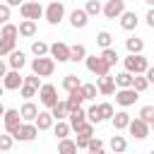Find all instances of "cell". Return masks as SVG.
<instances>
[{
    "label": "cell",
    "instance_id": "44",
    "mask_svg": "<svg viewBox=\"0 0 154 154\" xmlns=\"http://www.w3.org/2000/svg\"><path fill=\"white\" fill-rule=\"evenodd\" d=\"M140 118H142L144 123H152V120H154V103L142 106V108H140Z\"/></svg>",
    "mask_w": 154,
    "mask_h": 154
},
{
    "label": "cell",
    "instance_id": "59",
    "mask_svg": "<svg viewBox=\"0 0 154 154\" xmlns=\"http://www.w3.org/2000/svg\"><path fill=\"white\" fill-rule=\"evenodd\" d=\"M26 2H41V0H26Z\"/></svg>",
    "mask_w": 154,
    "mask_h": 154
},
{
    "label": "cell",
    "instance_id": "6",
    "mask_svg": "<svg viewBox=\"0 0 154 154\" xmlns=\"http://www.w3.org/2000/svg\"><path fill=\"white\" fill-rule=\"evenodd\" d=\"M48 55H51L55 63H67V60H70V46H67L65 41L48 43Z\"/></svg>",
    "mask_w": 154,
    "mask_h": 154
},
{
    "label": "cell",
    "instance_id": "15",
    "mask_svg": "<svg viewBox=\"0 0 154 154\" xmlns=\"http://www.w3.org/2000/svg\"><path fill=\"white\" fill-rule=\"evenodd\" d=\"M118 22H120V29H125V31H135L137 24H140V17H137V12L125 10V12L118 17Z\"/></svg>",
    "mask_w": 154,
    "mask_h": 154
},
{
    "label": "cell",
    "instance_id": "37",
    "mask_svg": "<svg viewBox=\"0 0 154 154\" xmlns=\"http://www.w3.org/2000/svg\"><path fill=\"white\" fill-rule=\"evenodd\" d=\"M99 113H101V120H111L113 113H116V108H113V103L103 101V103H99Z\"/></svg>",
    "mask_w": 154,
    "mask_h": 154
},
{
    "label": "cell",
    "instance_id": "34",
    "mask_svg": "<svg viewBox=\"0 0 154 154\" xmlns=\"http://www.w3.org/2000/svg\"><path fill=\"white\" fill-rule=\"evenodd\" d=\"M79 91H82L84 101H94V99H96V94H99L96 84H82V87H79Z\"/></svg>",
    "mask_w": 154,
    "mask_h": 154
},
{
    "label": "cell",
    "instance_id": "32",
    "mask_svg": "<svg viewBox=\"0 0 154 154\" xmlns=\"http://www.w3.org/2000/svg\"><path fill=\"white\" fill-rule=\"evenodd\" d=\"M17 36H19V29H17V24H12V22L2 24V29H0V38H17Z\"/></svg>",
    "mask_w": 154,
    "mask_h": 154
},
{
    "label": "cell",
    "instance_id": "57",
    "mask_svg": "<svg viewBox=\"0 0 154 154\" xmlns=\"http://www.w3.org/2000/svg\"><path fill=\"white\" fill-rule=\"evenodd\" d=\"M149 130H154V120H152V123H149Z\"/></svg>",
    "mask_w": 154,
    "mask_h": 154
},
{
    "label": "cell",
    "instance_id": "47",
    "mask_svg": "<svg viewBox=\"0 0 154 154\" xmlns=\"http://www.w3.org/2000/svg\"><path fill=\"white\" fill-rule=\"evenodd\" d=\"M10 10H12L10 5H5V2L0 5V24H7L10 22Z\"/></svg>",
    "mask_w": 154,
    "mask_h": 154
},
{
    "label": "cell",
    "instance_id": "10",
    "mask_svg": "<svg viewBox=\"0 0 154 154\" xmlns=\"http://www.w3.org/2000/svg\"><path fill=\"white\" fill-rule=\"evenodd\" d=\"M128 132L135 137V140H144L152 130H149V123H144L142 118H130V125H128Z\"/></svg>",
    "mask_w": 154,
    "mask_h": 154
},
{
    "label": "cell",
    "instance_id": "55",
    "mask_svg": "<svg viewBox=\"0 0 154 154\" xmlns=\"http://www.w3.org/2000/svg\"><path fill=\"white\" fill-rule=\"evenodd\" d=\"M144 2H147V5H149V7H154V0H144Z\"/></svg>",
    "mask_w": 154,
    "mask_h": 154
},
{
    "label": "cell",
    "instance_id": "58",
    "mask_svg": "<svg viewBox=\"0 0 154 154\" xmlns=\"http://www.w3.org/2000/svg\"><path fill=\"white\" fill-rule=\"evenodd\" d=\"M2 91H5V87H2V84H0V96H2Z\"/></svg>",
    "mask_w": 154,
    "mask_h": 154
},
{
    "label": "cell",
    "instance_id": "33",
    "mask_svg": "<svg viewBox=\"0 0 154 154\" xmlns=\"http://www.w3.org/2000/svg\"><path fill=\"white\" fill-rule=\"evenodd\" d=\"M79 87H82V82H79L77 75H65L63 77V89L65 91H72V89H79Z\"/></svg>",
    "mask_w": 154,
    "mask_h": 154
},
{
    "label": "cell",
    "instance_id": "50",
    "mask_svg": "<svg viewBox=\"0 0 154 154\" xmlns=\"http://www.w3.org/2000/svg\"><path fill=\"white\" fill-rule=\"evenodd\" d=\"M144 19H147V26H149V29H154V7H149V10H147V17H144Z\"/></svg>",
    "mask_w": 154,
    "mask_h": 154
},
{
    "label": "cell",
    "instance_id": "1",
    "mask_svg": "<svg viewBox=\"0 0 154 154\" xmlns=\"http://www.w3.org/2000/svg\"><path fill=\"white\" fill-rule=\"evenodd\" d=\"M123 65H125V70H128L130 75H144L147 67H149V60H147L142 53H128V55L123 58Z\"/></svg>",
    "mask_w": 154,
    "mask_h": 154
},
{
    "label": "cell",
    "instance_id": "61",
    "mask_svg": "<svg viewBox=\"0 0 154 154\" xmlns=\"http://www.w3.org/2000/svg\"><path fill=\"white\" fill-rule=\"evenodd\" d=\"M0 154H2V152H0Z\"/></svg>",
    "mask_w": 154,
    "mask_h": 154
},
{
    "label": "cell",
    "instance_id": "20",
    "mask_svg": "<svg viewBox=\"0 0 154 154\" xmlns=\"http://www.w3.org/2000/svg\"><path fill=\"white\" fill-rule=\"evenodd\" d=\"M53 116H51V111H38V116H36V120H34V125L38 128V132L41 130H51L53 128Z\"/></svg>",
    "mask_w": 154,
    "mask_h": 154
},
{
    "label": "cell",
    "instance_id": "25",
    "mask_svg": "<svg viewBox=\"0 0 154 154\" xmlns=\"http://www.w3.org/2000/svg\"><path fill=\"white\" fill-rule=\"evenodd\" d=\"M108 147H111V152H113V154H123V152L128 149V140H125L123 135H113V137H111V142H108Z\"/></svg>",
    "mask_w": 154,
    "mask_h": 154
},
{
    "label": "cell",
    "instance_id": "56",
    "mask_svg": "<svg viewBox=\"0 0 154 154\" xmlns=\"http://www.w3.org/2000/svg\"><path fill=\"white\" fill-rule=\"evenodd\" d=\"M89 154H106V152H103V149H99V152H89Z\"/></svg>",
    "mask_w": 154,
    "mask_h": 154
},
{
    "label": "cell",
    "instance_id": "18",
    "mask_svg": "<svg viewBox=\"0 0 154 154\" xmlns=\"http://www.w3.org/2000/svg\"><path fill=\"white\" fill-rule=\"evenodd\" d=\"M7 65H10V70H22V67L26 65V53L14 48V51L10 53V58H7Z\"/></svg>",
    "mask_w": 154,
    "mask_h": 154
},
{
    "label": "cell",
    "instance_id": "16",
    "mask_svg": "<svg viewBox=\"0 0 154 154\" xmlns=\"http://www.w3.org/2000/svg\"><path fill=\"white\" fill-rule=\"evenodd\" d=\"M19 116H22V123H34L36 116H38V106L34 101H24L22 108H19Z\"/></svg>",
    "mask_w": 154,
    "mask_h": 154
},
{
    "label": "cell",
    "instance_id": "23",
    "mask_svg": "<svg viewBox=\"0 0 154 154\" xmlns=\"http://www.w3.org/2000/svg\"><path fill=\"white\" fill-rule=\"evenodd\" d=\"M17 29H19V36H24V38L36 36V22H34V19H22Z\"/></svg>",
    "mask_w": 154,
    "mask_h": 154
},
{
    "label": "cell",
    "instance_id": "17",
    "mask_svg": "<svg viewBox=\"0 0 154 154\" xmlns=\"http://www.w3.org/2000/svg\"><path fill=\"white\" fill-rule=\"evenodd\" d=\"M70 24H72L75 29H84V26L89 24V14L84 12V7H77V10L70 12Z\"/></svg>",
    "mask_w": 154,
    "mask_h": 154
},
{
    "label": "cell",
    "instance_id": "7",
    "mask_svg": "<svg viewBox=\"0 0 154 154\" xmlns=\"http://www.w3.org/2000/svg\"><path fill=\"white\" fill-rule=\"evenodd\" d=\"M2 123H5V132L14 135L17 128L22 125V116H19V108H7L5 116H2Z\"/></svg>",
    "mask_w": 154,
    "mask_h": 154
},
{
    "label": "cell",
    "instance_id": "5",
    "mask_svg": "<svg viewBox=\"0 0 154 154\" xmlns=\"http://www.w3.org/2000/svg\"><path fill=\"white\" fill-rule=\"evenodd\" d=\"M38 101H41V106L53 108L58 103V89H55V84H41L38 87Z\"/></svg>",
    "mask_w": 154,
    "mask_h": 154
},
{
    "label": "cell",
    "instance_id": "48",
    "mask_svg": "<svg viewBox=\"0 0 154 154\" xmlns=\"http://www.w3.org/2000/svg\"><path fill=\"white\" fill-rule=\"evenodd\" d=\"M24 84H31V87H36V89H38V87H41V77L31 72V75H26V77H24Z\"/></svg>",
    "mask_w": 154,
    "mask_h": 154
},
{
    "label": "cell",
    "instance_id": "46",
    "mask_svg": "<svg viewBox=\"0 0 154 154\" xmlns=\"http://www.w3.org/2000/svg\"><path fill=\"white\" fill-rule=\"evenodd\" d=\"M99 149H103V142L94 135V137H89V144H87V152H99Z\"/></svg>",
    "mask_w": 154,
    "mask_h": 154
},
{
    "label": "cell",
    "instance_id": "39",
    "mask_svg": "<svg viewBox=\"0 0 154 154\" xmlns=\"http://www.w3.org/2000/svg\"><path fill=\"white\" fill-rule=\"evenodd\" d=\"M14 43H17V38H0V58L10 55L14 51Z\"/></svg>",
    "mask_w": 154,
    "mask_h": 154
},
{
    "label": "cell",
    "instance_id": "38",
    "mask_svg": "<svg viewBox=\"0 0 154 154\" xmlns=\"http://www.w3.org/2000/svg\"><path fill=\"white\" fill-rule=\"evenodd\" d=\"M101 2L99 0H87V5H84V12L89 14V17H96V14H101Z\"/></svg>",
    "mask_w": 154,
    "mask_h": 154
},
{
    "label": "cell",
    "instance_id": "45",
    "mask_svg": "<svg viewBox=\"0 0 154 154\" xmlns=\"http://www.w3.org/2000/svg\"><path fill=\"white\" fill-rule=\"evenodd\" d=\"M75 132H77V135H87V137H94V125L87 120V123L77 125V128H75Z\"/></svg>",
    "mask_w": 154,
    "mask_h": 154
},
{
    "label": "cell",
    "instance_id": "26",
    "mask_svg": "<svg viewBox=\"0 0 154 154\" xmlns=\"http://www.w3.org/2000/svg\"><path fill=\"white\" fill-rule=\"evenodd\" d=\"M48 111H51L53 120H65V118H67V113H70V111H67V103H65V101H60V99H58V103H55L53 108H48Z\"/></svg>",
    "mask_w": 154,
    "mask_h": 154
},
{
    "label": "cell",
    "instance_id": "21",
    "mask_svg": "<svg viewBox=\"0 0 154 154\" xmlns=\"http://www.w3.org/2000/svg\"><path fill=\"white\" fill-rule=\"evenodd\" d=\"M65 103H67V111H75V108H79V106L84 103V96H82V91H79V89H72V91H67V99H65Z\"/></svg>",
    "mask_w": 154,
    "mask_h": 154
},
{
    "label": "cell",
    "instance_id": "40",
    "mask_svg": "<svg viewBox=\"0 0 154 154\" xmlns=\"http://www.w3.org/2000/svg\"><path fill=\"white\" fill-rule=\"evenodd\" d=\"M31 53H34L36 58L48 55V43H46V41H34V43H31Z\"/></svg>",
    "mask_w": 154,
    "mask_h": 154
},
{
    "label": "cell",
    "instance_id": "2",
    "mask_svg": "<svg viewBox=\"0 0 154 154\" xmlns=\"http://www.w3.org/2000/svg\"><path fill=\"white\" fill-rule=\"evenodd\" d=\"M31 72L38 75V77H51L55 72V60L51 55H41V58H34L31 60Z\"/></svg>",
    "mask_w": 154,
    "mask_h": 154
},
{
    "label": "cell",
    "instance_id": "52",
    "mask_svg": "<svg viewBox=\"0 0 154 154\" xmlns=\"http://www.w3.org/2000/svg\"><path fill=\"white\" fill-rule=\"evenodd\" d=\"M24 0H5V5H10V7H19Z\"/></svg>",
    "mask_w": 154,
    "mask_h": 154
},
{
    "label": "cell",
    "instance_id": "19",
    "mask_svg": "<svg viewBox=\"0 0 154 154\" xmlns=\"http://www.w3.org/2000/svg\"><path fill=\"white\" fill-rule=\"evenodd\" d=\"M67 123H70V128L75 130L77 125H82V123H87V108H75V111H70L67 113Z\"/></svg>",
    "mask_w": 154,
    "mask_h": 154
},
{
    "label": "cell",
    "instance_id": "12",
    "mask_svg": "<svg viewBox=\"0 0 154 154\" xmlns=\"http://www.w3.org/2000/svg\"><path fill=\"white\" fill-rule=\"evenodd\" d=\"M137 99H140V91H135L132 87H128V89H118V91H116V103L123 106V108L132 106Z\"/></svg>",
    "mask_w": 154,
    "mask_h": 154
},
{
    "label": "cell",
    "instance_id": "53",
    "mask_svg": "<svg viewBox=\"0 0 154 154\" xmlns=\"http://www.w3.org/2000/svg\"><path fill=\"white\" fill-rule=\"evenodd\" d=\"M5 75H7V65H5V63H2V60H0V79H2V77H5Z\"/></svg>",
    "mask_w": 154,
    "mask_h": 154
},
{
    "label": "cell",
    "instance_id": "24",
    "mask_svg": "<svg viewBox=\"0 0 154 154\" xmlns=\"http://www.w3.org/2000/svg\"><path fill=\"white\" fill-rule=\"evenodd\" d=\"M51 130H53V135H55L58 140H63V137H67V135L72 132V128H70V123H67V120H55Z\"/></svg>",
    "mask_w": 154,
    "mask_h": 154
},
{
    "label": "cell",
    "instance_id": "22",
    "mask_svg": "<svg viewBox=\"0 0 154 154\" xmlns=\"http://www.w3.org/2000/svg\"><path fill=\"white\" fill-rule=\"evenodd\" d=\"M111 123H113L116 130H128V125H130V113H128V111H118V113H113Z\"/></svg>",
    "mask_w": 154,
    "mask_h": 154
},
{
    "label": "cell",
    "instance_id": "30",
    "mask_svg": "<svg viewBox=\"0 0 154 154\" xmlns=\"http://www.w3.org/2000/svg\"><path fill=\"white\" fill-rule=\"evenodd\" d=\"M125 48H128V53H142L144 51V41L137 38V36H130V38H125Z\"/></svg>",
    "mask_w": 154,
    "mask_h": 154
},
{
    "label": "cell",
    "instance_id": "36",
    "mask_svg": "<svg viewBox=\"0 0 154 154\" xmlns=\"http://www.w3.org/2000/svg\"><path fill=\"white\" fill-rule=\"evenodd\" d=\"M96 43H99L101 48H111V46H113V36H111V31H99V34H96Z\"/></svg>",
    "mask_w": 154,
    "mask_h": 154
},
{
    "label": "cell",
    "instance_id": "27",
    "mask_svg": "<svg viewBox=\"0 0 154 154\" xmlns=\"http://www.w3.org/2000/svg\"><path fill=\"white\" fill-rule=\"evenodd\" d=\"M58 154H77V144H75V140H70V137L58 140Z\"/></svg>",
    "mask_w": 154,
    "mask_h": 154
},
{
    "label": "cell",
    "instance_id": "11",
    "mask_svg": "<svg viewBox=\"0 0 154 154\" xmlns=\"http://www.w3.org/2000/svg\"><path fill=\"white\" fill-rule=\"evenodd\" d=\"M36 135H38V128H36L34 123H22L12 137H14V140H19V142H34V140H36Z\"/></svg>",
    "mask_w": 154,
    "mask_h": 154
},
{
    "label": "cell",
    "instance_id": "54",
    "mask_svg": "<svg viewBox=\"0 0 154 154\" xmlns=\"http://www.w3.org/2000/svg\"><path fill=\"white\" fill-rule=\"evenodd\" d=\"M5 111H7V108H5V106H2V103H0V118H2V116H5Z\"/></svg>",
    "mask_w": 154,
    "mask_h": 154
},
{
    "label": "cell",
    "instance_id": "35",
    "mask_svg": "<svg viewBox=\"0 0 154 154\" xmlns=\"http://www.w3.org/2000/svg\"><path fill=\"white\" fill-rule=\"evenodd\" d=\"M87 120H89L91 125H96V123H103V120H101V113H99V103H91V106L87 108Z\"/></svg>",
    "mask_w": 154,
    "mask_h": 154
},
{
    "label": "cell",
    "instance_id": "3",
    "mask_svg": "<svg viewBox=\"0 0 154 154\" xmlns=\"http://www.w3.org/2000/svg\"><path fill=\"white\" fill-rule=\"evenodd\" d=\"M43 17H46V22H48L51 26H58V24L65 19V5H63L60 0L48 2V7L43 10Z\"/></svg>",
    "mask_w": 154,
    "mask_h": 154
},
{
    "label": "cell",
    "instance_id": "49",
    "mask_svg": "<svg viewBox=\"0 0 154 154\" xmlns=\"http://www.w3.org/2000/svg\"><path fill=\"white\" fill-rule=\"evenodd\" d=\"M75 144H77V149H87V144H89V137H87V135H77Z\"/></svg>",
    "mask_w": 154,
    "mask_h": 154
},
{
    "label": "cell",
    "instance_id": "4",
    "mask_svg": "<svg viewBox=\"0 0 154 154\" xmlns=\"http://www.w3.org/2000/svg\"><path fill=\"white\" fill-rule=\"evenodd\" d=\"M84 65H87V70H89L91 75H96V77H101V75H108V72H111V65H108L101 55H89V53H87Z\"/></svg>",
    "mask_w": 154,
    "mask_h": 154
},
{
    "label": "cell",
    "instance_id": "42",
    "mask_svg": "<svg viewBox=\"0 0 154 154\" xmlns=\"http://www.w3.org/2000/svg\"><path fill=\"white\" fill-rule=\"evenodd\" d=\"M12 144H14V137H12L10 132H2V135H0V152H10Z\"/></svg>",
    "mask_w": 154,
    "mask_h": 154
},
{
    "label": "cell",
    "instance_id": "28",
    "mask_svg": "<svg viewBox=\"0 0 154 154\" xmlns=\"http://www.w3.org/2000/svg\"><path fill=\"white\" fill-rule=\"evenodd\" d=\"M84 58H87V48H84L82 43L70 46V63H82Z\"/></svg>",
    "mask_w": 154,
    "mask_h": 154
},
{
    "label": "cell",
    "instance_id": "51",
    "mask_svg": "<svg viewBox=\"0 0 154 154\" xmlns=\"http://www.w3.org/2000/svg\"><path fill=\"white\" fill-rule=\"evenodd\" d=\"M144 77H147V82H149V84H154V65H149V67H147Z\"/></svg>",
    "mask_w": 154,
    "mask_h": 154
},
{
    "label": "cell",
    "instance_id": "62",
    "mask_svg": "<svg viewBox=\"0 0 154 154\" xmlns=\"http://www.w3.org/2000/svg\"><path fill=\"white\" fill-rule=\"evenodd\" d=\"M111 154H113V152H111Z\"/></svg>",
    "mask_w": 154,
    "mask_h": 154
},
{
    "label": "cell",
    "instance_id": "41",
    "mask_svg": "<svg viewBox=\"0 0 154 154\" xmlns=\"http://www.w3.org/2000/svg\"><path fill=\"white\" fill-rule=\"evenodd\" d=\"M147 87H149V82H147V77H144V75H135V77H132V89H135V91H140V94H142Z\"/></svg>",
    "mask_w": 154,
    "mask_h": 154
},
{
    "label": "cell",
    "instance_id": "13",
    "mask_svg": "<svg viewBox=\"0 0 154 154\" xmlns=\"http://www.w3.org/2000/svg\"><path fill=\"white\" fill-rule=\"evenodd\" d=\"M24 84V77L19 75V70H7V75L2 77V87L7 89V91H14V89H19Z\"/></svg>",
    "mask_w": 154,
    "mask_h": 154
},
{
    "label": "cell",
    "instance_id": "8",
    "mask_svg": "<svg viewBox=\"0 0 154 154\" xmlns=\"http://www.w3.org/2000/svg\"><path fill=\"white\" fill-rule=\"evenodd\" d=\"M125 12V0H106V5L101 7V14L106 19H118Z\"/></svg>",
    "mask_w": 154,
    "mask_h": 154
},
{
    "label": "cell",
    "instance_id": "29",
    "mask_svg": "<svg viewBox=\"0 0 154 154\" xmlns=\"http://www.w3.org/2000/svg\"><path fill=\"white\" fill-rule=\"evenodd\" d=\"M132 77H135V75H130L128 70H123V72H118L113 79H116V87H118V89H128V87H132Z\"/></svg>",
    "mask_w": 154,
    "mask_h": 154
},
{
    "label": "cell",
    "instance_id": "14",
    "mask_svg": "<svg viewBox=\"0 0 154 154\" xmlns=\"http://www.w3.org/2000/svg\"><path fill=\"white\" fill-rule=\"evenodd\" d=\"M96 89L101 96H111V94H116V79L111 75H101V77H96Z\"/></svg>",
    "mask_w": 154,
    "mask_h": 154
},
{
    "label": "cell",
    "instance_id": "60",
    "mask_svg": "<svg viewBox=\"0 0 154 154\" xmlns=\"http://www.w3.org/2000/svg\"><path fill=\"white\" fill-rule=\"evenodd\" d=\"M149 154H154V149H152V152H149Z\"/></svg>",
    "mask_w": 154,
    "mask_h": 154
},
{
    "label": "cell",
    "instance_id": "43",
    "mask_svg": "<svg viewBox=\"0 0 154 154\" xmlns=\"http://www.w3.org/2000/svg\"><path fill=\"white\" fill-rule=\"evenodd\" d=\"M19 94H22L26 101H31V99L38 94V89H36V87H31V84H22V87H19Z\"/></svg>",
    "mask_w": 154,
    "mask_h": 154
},
{
    "label": "cell",
    "instance_id": "31",
    "mask_svg": "<svg viewBox=\"0 0 154 154\" xmlns=\"http://www.w3.org/2000/svg\"><path fill=\"white\" fill-rule=\"evenodd\" d=\"M99 55H101V58H103V60H106L111 67H113V65L120 60V55H118V51H116L113 46H111V48H101V53H99Z\"/></svg>",
    "mask_w": 154,
    "mask_h": 154
},
{
    "label": "cell",
    "instance_id": "9",
    "mask_svg": "<svg viewBox=\"0 0 154 154\" xmlns=\"http://www.w3.org/2000/svg\"><path fill=\"white\" fill-rule=\"evenodd\" d=\"M19 14H22L24 19H34V22H36V19L43 17V7H41V2H26V0H24V2L19 5Z\"/></svg>",
    "mask_w": 154,
    "mask_h": 154
}]
</instances>
